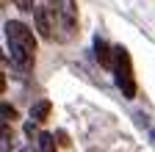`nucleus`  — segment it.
I'll list each match as a JSON object with an SVG mask.
<instances>
[{
  "mask_svg": "<svg viewBox=\"0 0 155 152\" xmlns=\"http://www.w3.org/2000/svg\"><path fill=\"white\" fill-rule=\"evenodd\" d=\"M55 39L67 44L78 36V3L75 0H55Z\"/></svg>",
  "mask_w": 155,
  "mask_h": 152,
  "instance_id": "nucleus-1",
  "label": "nucleus"
},
{
  "mask_svg": "<svg viewBox=\"0 0 155 152\" xmlns=\"http://www.w3.org/2000/svg\"><path fill=\"white\" fill-rule=\"evenodd\" d=\"M116 53V61H114V75H116V86H119L122 97L125 100H136V91H139V86H136V75H133V61H130V53L127 47H114Z\"/></svg>",
  "mask_w": 155,
  "mask_h": 152,
  "instance_id": "nucleus-2",
  "label": "nucleus"
},
{
  "mask_svg": "<svg viewBox=\"0 0 155 152\" xmlns=\"http://www.w3.org/2000/svg\"><path fill=\"white\" fill-rule=\"evenodd\" d=\"M3 31H6V42H14V44L25 47L28 53L36 55V36H33V31H31L25 22H19V20H6Z\"/></svg>",
  "mask_w": 155,
  "mask_h": 152,
  "instance_id": "nucleus-3",
  "label": "nucleus"
},
{
  "mask_svg": "<svg viewBox=\"0 0 155 152\" xmlns=\"http://www.w3.org/2000/svg\"><path fill=\"white\" fill-rule=\"evenodd\" d=\"M33 25H36L42 39H55V11H53V6H36Z\"/></svg>",
  "mask_w": 155,
  "mask_h": 152,
  "instance_id": "nucleus-4",
  "label": "nucleus"
},
{
  "mask_svg": "<svg viewBox=\"0 0 155 152\" xmlns=\"http://www.w3.org/2000/svg\"><path fill=\"white\" fill-rule=\"evenodd\" d=\"M6 44H8V55H11V64H14L19 72H31V69H33V61H36V55H33V53H28L25 47L14 44V42H6Z\"/></svg>",
  "mask_w": 155,
  "mask_h": 152,
  "instance_id": "nucleus-5",
  "label": "nucleus"
},
{
  "mask_svg": "<svg viewBox=\"0 0 155 152\" xmlns=\"http://www.w3.org/2000/svg\"><path fill=\"white\" fill-rule=\"evenodd\" d=\"M94 55H97V61H100V66L105 69H114V61H116V53L114 47L103 39V36H94Z\"/></svg>",
  "mask_w": 155,
  "mask_h": 152,
  "instance_id": "nucleus-6",
  "label": "nucleus"
},
{
  "mask_svg": "<svg viewBox=\"0 0 155 152\" xmlns=\"http://www.w3.org/2000/svg\"><path fill=\"white\" fill-rule=\"evenodd\" d=\"M50 111H53V102H50V100H39V102L31 105V119H33L36 125H42V122L50 119Z\"/></svg>",
  "mask_w": 155,
  "mask_h": 152,
  "instance_id": "nucleus-7",
  "label": "nucleus"
},
{
  "mask_svg": "<svg viewBox=\"0 0 155 152\" xmlns=\"http://www.w3.org/2000/svg\"><path fill=\"white\" fill-rule=\"evenodd\" d=\"M36 147H39V152H58L53 133H39V136H36Z\"/></svg>",
  "mask_w": 155,
  "mask_h": 152,
  "instance_id": "nucleus-8",
  "label": "nucleus"
},
{
  "mask_svg": "<svg viewBox=\"0 0 155 152\" xmlns=\"http://www.w3.org/2000/svg\"><path fill=\"white\" fill-rule=\"evenodd\" d=\"M14 149V130L11 125H3V152H11Z\"/></svg>",
  "mask_w": 155,
  "mask_h": 152,
  "instance_id": "nucleus-9",
  "label": "nucleus"
},
{
  "mask_svg": "<svg viewBox=\"0 0 155 152\" xmlns=\"http://www.w3.org/2000/svg\"><path fill=\"white\" fill-rule=\"evenodd\" d=\"M0 111H3V125H11V122L17 119V108H14V105L3 102V105H0Z\"/></svg>",
  "mask_w": 155,
  "mask_h": 152,
  "instance_id": "nucleus-10",
  "label": "nucleus"
},
{
  "mask_svg": "<svg viewBox=\"0 0 155 152\" xmlns=\"http://www.w3.org/2000/svg\"><path fill=\"white\" fill-rule=\"evenodd\" d=\"M14 6H17L19 11H36V6H33V0H14Z\"/></svg>",
  "mask_w": 155,
  "mask_h": 152,
  "instance_id": "nucleus-11",
  "label": "nucleus"
},
{
  "mask_svg": "<svg viewBox=\"0 0 155 152\" xmlns=\"http://www.w3.org/2000/svg\"><path fill=\"white\" fill-rule=\"evenodd\" d=\"M55 138H58V144H61V147H69V144H72V141H69V136H67L64 130H58V133H55Z\"/></svg>",
  "mask_w": 155,
  "mask_h": 152,
  "instance_id": "nucleus-12",
  "label": "nucleus"
},
{
  "mask_svg": "<svg viewBox=\"0 0 155 152\" xmlns=\"http://www.w3.org/2000/svg\"><path fill=\"white\" fill-rule=\"evenodd\" d=\"M25 133L33 138V133H36V122H33V119H28V122H25Z\"/></svg>",
  "mask_w": 155,
  "mask_h": 152,
  "instance_id": "nucleus-13",
  "label": "nucleus"
},
{
  "mask_svg": "<svg viewBox=\"0 0 155 152\" xmlns=\"http://www.w3.org/2000/svg\"><path fill=\"white\" fill-rule=\"evenodd\" d=\"M19 152H39V147H33V144H28V147H22Z\"/></svg>",
  "mask_w": 155,
  "mask_h": 152,
  "instance_id": "nucleus-14",
  "label": "nucleus"
},
{
  "mask_svg": "<svg viewBox=\"0 0 155 152\" xmlns=\"http://www.w3.org/2000/svg\"><path fill=\"white\" fill-rule=\"evenodd\" d=\"M152 138H155V133H152Z\"/></svg>",
  "mask_w": 155,
  "mask_h": 152,
  "instance_id": "nucleus-15",
  "label": "nucleus"
}]
</instances>
